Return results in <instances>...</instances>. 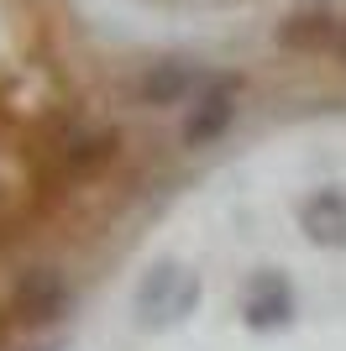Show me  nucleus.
<instances>
[{
  "label": "nucleus",
  "mask_w": 346,
  "mask_h": 351,
  "mask_svg": "<svg viewBox=\"0 0 346 351\" xmlns=\"http://www.w3.org/2000/svg\"><path fill=\"white\" fill-rule=\"evenodd\" d=\"M11 304H16V315H21V320L47 325V320H58V315L69 309V283L58 278L53 267H37V273H27V278L16 283Z\"/></svg>",
  "instance_id": "obj_6"
},
{
  "label": "nucleus",
  "mask_w": 346,
  "mask_h": 351,
  "mask_svg": "<svg viewBox=\"0 0 346 351\" xmlns=\"http://www.w3.org/2000/svg\"><path fill=\"white\" fill-rule=\"evenodd\" d=\"M299 231L310 247L346 252V184H325V189L299 199Z\"/></svg>",
  "instance_id": "obj_4"
},
{
  "label": "nucleus",
  "mask_w": 346,
  "mask_h": 351,
  "mask_svg": "<svg viewBox=\"0 0 346 351\" xmlns=\"http://www.w3.org/2000/svg\"><path fill=\"white\" fill-rule=\"evenodd\" d=\"M242 320L252 325V330H284V325L294 320V289H288L284 273L262 267V273L246 278V289H242Z\"/></svg>",
  "instance_id": "obj_5"
},
{
  "label": "nucleus",
  "mask_w": 346,
  "mask_h": 351,
  "mask_svg": "<svg viewBox=\"0 0 346 351\" xmlns=\"http://www.w3.org/2000/svg\"><path fill=\"white\" fill-rule=\"evenodd\" d=\"M210 73H200L189 58H163V63H147L131 84V100L147 105V110H168V105H189L194 95L205 89Z\"/></svg>",
  "instance_id": "obj_3"
},
{
  "label": "nucleus",
  "mask_w": 346,
  "mask_h": 351,
  "mask_svg": "<svg viewBox=\"0 0 346 351\" xmlns=\"http://www.w3.org/2000/svg\"><path fill=\"white\" fill-rule=\"evenodd\" d=\"M336 32H341V21H336L331 11L304 5V11H294L284 27H278V43L294 47V53H331V47H336Z\"/></svg>",
  "instance_id": "obj_8"
},
{
  "label": "nucleus",
  "mask_w": 346,
  "mask_h": 351,
  "mask_svg": "<svg viewBox=\"0 0 346 351\" xmlns=\"http://www.w3.org/2000/svg\"><path fill=\"white\" fill-rule=\"evenodd\" d=\"M131 309H137L142 330H173V325H184L200 309V273H189L184 263H152L137 278Z\"/></svg>",
  "instance_id": "obj_1"
},
{
  "label": "nucleus",
  "mask_w": 346,
  "mask_h": 351,
  "mask_svg": "<svg viewBox=\"0 0 346 351\" xmlns=\"http://www.w3.org/2000/svg\"><path fill=\"white\" fill-rule=\"evenodd\" d=\"M242 110V84L231 79V73H210L205 89L189 100V116H184V147H210L231 132V121Z\"/></svg>",
  "instance_id": "obj_2"
},
{
  "label": "nucleus",
  "mask_w": 346,
  "mask_h": 351,
  "mask_svg": "<svg viewBox=\"0 0 346 351\" xmlns=\"http://www.w3.org/2000/svg\"><path fill=\"white\" fill-rule=\"evenodd\" d=\"M121 152V132H105V126H84V132H69L63 147H58V162L69 168V173H100L105 162H115Z\"/></svg>",
  "instance_id": "obj_7"
},
{
  "label": "nucleus",
  "mask_w": 346,
  "mask_h": 351,
  "mask_svg": "<svg viewBox=\"0 0 346 351\" xmlns=\"http://www.w3.org/2000/svg\"><path fill=\"white\" fill-rule=\"evenodd\" d=\"M331 58H341V63H346V21H341V32H336V47H331Z\"/></svg>",
  "instance_id": "obj_9"
}]
</instances>
